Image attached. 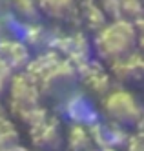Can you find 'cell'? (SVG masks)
Instances as JSON below:
<instances>
[{
  "mask_svg": "<svg viewBox=\"0 0 144 151\" xmlns=\"http://www.w3.org/2000/svg\"><path fill=\"white\" fill-rule=\"evenodd\" d=\"M137 46V29L130 20H119L104 26L97 37V51L102 58L115 62L133 53Z\"/></svg>",
  "mask_w": 144,
  "mask_h": 151,
  "instance_id": "cell-1",
  "label": "cell"
},
{
  "mask_svg": "<svg viewBox=\"0 0 144 151\" xmlns=\"http://www.w3.org/2000/svg\"><path fill=\"white\" fill-rule=\"evenodd\" d=\"M104 113L117 126H137L144 115L142 106L128 91H109L104 96Z\"/></svg>",
  "mask_w": 144,
  "mask_h": 151,
  "instance_id": "cell-2",
  "label": "cell"
},
{
  "mask_svg": "<svg viewBox=\"0 0 144 151\" xmlns=\"http://www.w3.org/2000/svg\"><path fill=\"white\" fill-rule=\"evenodd\" d=\"M38 99H40V88L38 82L33 77H17L11 82V102H13V109L17 115H20L22 120L38 109Z\"/></svg>",
  "mask_w": 144,
  "mask_h": 151,
  "instance_id": "cell-3",
  "label": "cell"
},
{
  "mask_svg": "<svg viewBox=\"0 0 144 151\" xmlns=\"http://www.w3.org/2000/svg\"><path fill=\"white\" fill-rule=\"evenodd\" d=\"M77 75L75 69L66 62H59L53 69H49L44 77L38 80V88L46 93H60L71 88V84L75 82Z\"/></svg>",
  "mask_w": 144,
  "mask_h": 151,
  "instance_id": "cell-4",
  "label": "cell"
},
{
  "mask_svg": "<svg viewBox=\"0 0 144 151\" xmlns=\"http://www.w3.org/2000/svg\"><path fill=\"white\" fill-rule=\"evenodd\" d=\"M31 137H33V142H35L37 147L44 149V151H53V149H59L62 144V135H60V129L59 124L51 120V118H44V120L37 126L31 127Z\"/></svg>",
  "mask_w": 144,
  "mask_h": 151,
  "instance_id": "cell-5",
  "label": "cell"
},
{
  "mask_svg": "<svg viewBox=\"0 0 144 151\" xmlns=\"http://www.w3.org/2000/svg\"><path fill=\"white\" fill-rule=\"evenodd\" d=\"M113 75L120 82H139L144 80V57L131 53V55L111 62Z\"/></svg>",
  "mask_w": 144,
  "mask_h": 151,
  "instance_id": "cell-6",
  "label": "cell"
},
{
  "mask_svg": "<svg viewBox=\"0 0 144 151\" xmlns=\"http://www.w3.org/2000/svg\"><path fill=\"white\" fill-rule=\"evenodd\" d=\"M0 57L13 69H20L29 64V51L18 40H4L0 44Z\"/></svg>",
  "mask_w": 144,
  "mask_h": 151,
  "instance_id": "cell-7",
  "label": "cell"
},
{
  "mask_svg": "<svg viewBox=\"0 0 144 151\" xmlns=\"http://www.w3.org/2000/svg\"><path fill=\"white\" fill-rule=\"evenodd\" d=\"M68 149L69 151H91L93 149V137L90 129L84 124H75L68 133Z\"/></svg>",
  "mask_w": 144,
  "mask_h": 151,
  "instance_id": "cell-8",
  "label": "cell"
},
{
  "mask_svg": "<svg viewBox=\"0 0 144 151\" xmlns=\"http://www.w3.org/2000/svg\"><path fill=\"white\" fill-rule=\"evenodd\" d=\"M38 4L55 18H66L75 11V0H38Z\"/></svg>",
  "mask_w": 144,
  "mask_h": 151,
  "instance_id": "cell-9",
  "label": "cell"
},
{
  "mask_svg": "<svg viewBox=\"0 0 144 151\" xmlns=\"http://www.w3.org/2000/svg\"><path fill=\"white\" fill-rule=\"evenodd\" d=\"M86 84H88V88H90L93 93H97V95H108L109 89H111L109 78L106 77L102 71H98V69H93L90 75H88V77H86Z\"/></svg>",
  "mask_w": 144,
  "mask_h": 151,
  "instance_id": "cell-10",
  "label": "cell"
},
{
  "mask_svg": "<svg viewBox=\"0 0 144 151\" xmlns=\"http://www.w3.org/2000/svg\"><path fill=\"white\" fill-rule=\"evenodd\" d=\"M0 151H26L20 144V138L13 126L0 133Z\"/></svg>",
  "mask_w": 144,
  "mask_h": 151,
  "instance_id": "cell-11",
  "label": "cell"
},
{
  "mask_svg": "<svg viewBox=\"0 0 144 151\" xmlns=\"http://www.w3.org/2000/svg\"><path fill=\"white\" fill-rule=\"evenodd\" d=\"M15 6H17V11L24 17H35L38 13V0H15Z\"/></svg>",
  "mask_w": 144,
  "mask_h": 151,
  "instance_id": "cell-12",
  "label": "cell"
},
{
  "mask_svg": "<svg viewBox=\"0 0 144 151\" xmlns=\"http://www.w3.org/2000/svg\"><path fill=\"white\" fill-rule=\"evenodd\" d=\"M86 17H88V22H90V26H93V27H97L98 31H101L102 27H104V15H102V11H101V7L98 6H90L86 9Z\"/></svg>",
  "mask_w": 144,
  "mask_h": 151,
  "instance_id": "cell-13",
  "label": "cell"
},
{
  "mask_svg": "<svg viewBox=\"0 0 144 151\" xmlns=\"http://www.w3.org/2000/svg\"><path fill=\"white\" fill-rule=\"evenodd\" d=\"M11 69H13V68H11L9 64L0 57V95L6 91V88L11 82Z\"/></svg>",
  "mask_w": 144,
  "mask_h": 151,
  "instance_id": "cell-14",
  "label": "cell"
},
{
  "mask_svg": "<svg viewBox=\"0 0 144 151\" xmlns=\"http://www.w3.org/2000/svg\"><path fill=\"white\" fill-rule=\"evenodd\" d=\"M104 7H111L115 6V9H120V4H122V0H102Z\"/></svg>",
  "mask_w": 144,
  "mask_h": 151,
  "instance_id": "cell-15",
  "label": "cell"
},
{
  "mask_svg": "<svg viewBox=\"0 0 144 151\" xmlns=\"http://www.w3.org/2000/svg\"><path fill=\"white\" fill-rule=\"evenodd\" d=\"M101 151H117V149H113V147H109V146H106V147H102Z\"/></svg>",
  "mask_w": 144,
  "mask_h": 151,
  "instance_id": "cell-16",
  "label": "cell"
},
{
  "mask_svg": "<svg viewBox=\"0 0 144 151\" xmlns=\"http://www.w3.org/2000/svg\"><path fill=\"white\" fill-rule=\"evenodd\" d=\"M139 124H140V127L144 129V115H142V118H140V122H139Z\"/></svg>",
  "mask_w": 144,
  "mask_h": 151,
  "instance_id": "cell-17",
  "label": "cell"
},
{
  "mask_svg": "<svg viewBox=\"0 0 144 151\" xmlns=\"http://www.w3.org/2000/svg\"><path fill=\"white\" fill-rule=\"evenodd\" d=\"M140 47H142V53H144V37H142V42H140Z\"/></svg>",
  "mask_w": 144,
  "mask_h": 151,
  "instance_id": "cell-18",
  "label": "cell"
},
{
  "mask_svg": "<svg viewBox=\"0 0 144 151\" xmlns=\"http://www.w3.org/2000/svg\"><path fill=\"white\" fill-rule=\"evenodd\" d=\"M142 151H144V149H142Z\"/></svg>",
  "mask_w": 144,
  "mask_h": 151,
  "instance_id": "cell-19",
  "label": "cell"
}]
</instances>
